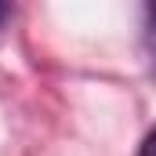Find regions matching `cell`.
<instances>
[{
	"mask_svg": "<svg viewBox=\"0 0 156 156\" xmlns=\"http://www.w3.org/2000/svg\"><path fill=\"white\" fill-rule=\"evenodd\" d=\"M4 18H7V4H0V22H4Z\"/></svg>",
	"mask_w": 156,
	"mask_h": 156,
	"instance_id": "cell-3",
	"label": "cell"
},
{
	"mask_svg": "<svg viewBox=\"0 0 156 156\" xmlns=\"http://www.w3.org/2000/svg\"><path fill=\"white\" fill-rule=\"evenodd\" d=\"M145 47H149V58L156 69V4H149V11H145Z\"/></svg>",
	"mask_w": 156,
	"mask_h": 156,
	"instance_id": "cell-1",
	"label": "cell"
},
{
	"mask_svg": "<svg viewBox=\"0 0 156 156\" xmlns=\"http://www.w3.org/2000/svg\"><path fill=\"white\" fill-rule=\"evenodd\" d=\"M138 156H156V127L145 134V142H142V149H138Z\"/></svg>",
	"mask_w": 156,
	"mask_h": 156,
	"instance_id": "cell-2",
	"label": "cell"
}]
</instances>
